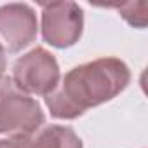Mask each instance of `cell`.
<instances>
[{"instance_id": "cell-1", "label": "cell", "mask_w": 148, "mask_h": 148, "mask_svg": "<svg viewBox=\"0 0 148 148\" xmlns=\"http://www.w3.org/2000/svg\"><path fill=\"white\" fill-rule=\"evenodd\" d=\"M131 82L129 66L119 58H98L71 68L45 96L54 119L73 120L119 96Z\"/></svg>"}, {"instance_id": "cell-2", "label": "cell", "mask_w": 148, "mask_h": 148, "mask_svg": "<svg viewBox=\"0 0 148 148\" xmlns=\"http://www.w3.org/2000/svg\"><path fill=\"white\" fill-rule=\"evenodd\" d=\"M44 122L45 115L37 99L21 91L12 77H0V134L26 136Z\"/></svg>"}, {"instance_id": "cell-3", "label": "cell", "mask_w": 148, "mask_h": 148, "mask_svg": "<svg viewBox=\"0 0 148 148\" xmlns=\"http://www.w3.org/2000/svg\"><path fill=\"white\" fill-rule=\"evenodd\" d=\"M12 80L26 94L47 96L61 80L59 64L52 52L44 47H35L16 59Z\"/></svg>"}, {"instance_id": "cell-4", "label": "cell", "mask_w": 148, "mask_h": 148, "mask_svg": "<svg viewBox=\"0 0 148 148\" xmlns=\"http://www.w3.org/2000/svg\"><path fill=\"white\" fill-rule=\"evenodd\" d=\"M40 32L42 38L56 49H68L75 45L84 32L82 7L75 2L42 4Z\"/></svg>"}, {"instance_id": "cell-5", "label": "cell", "mask_w": 148, "mask_h": 148, "mask_svg": "<svg viewBox=\"0 0 148 148\" xmlns=\"http://www.w3.org/2000/svg\"><path fill=\"white\" fill-rule=\"evenodd\" d=\"M38 32L37 14L28 4L0 5V45L5 52H19L28 47Z\"/></svg>"}, {"instance_id": "cell-6", "label": "cell", "mask_w": 148, "mask_h": 148, "mask_svg": "<svg viewBox=\"0 0 148 148\" xmlns=\"http://www.w3.org/2000/svg\"><path fill=\"white\" fill-rule=\"evenodd\" d=\"M0 148H84L80 136L66 125H42L26 136L0 139Z\"/></svg>"}, {"instance_id": "cell-7", "label": "cell", "mask_w": 148, "mask_h": 148, "mask_svg": "<svg viewBox=\"0 0 148 148\" xmlns=\"http://www.w3.org/2000/svg\"><path fill=\"white\" fill-rule=\"evenodd\" d=\"M119 14L134 28H145L148 23V14H146V4L145 2H127L122 5H117Z\"/></svg>"}, {"instance_id": "cell-8", "label": "cell", "mask_w": 148, "mask_h": 148, "mask_svg": "<svg viewBox=\"0 0 148 148\" xmlns=\"http://www.w3.org/2000/svg\"><path fill=\"white\" fill-rule=\"evenodd\" d=\"M5 68H7V61H5V51H4V47H2V45H0V77L4 75Z\"/></svg>"}]
</instances>
